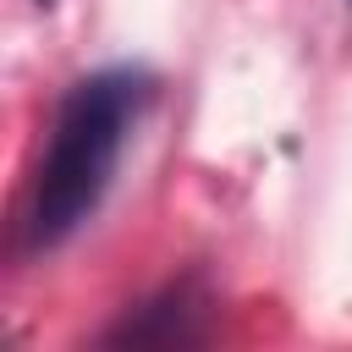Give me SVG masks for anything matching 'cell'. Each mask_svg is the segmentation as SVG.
<instances>
[{"label":"cell","mask_w":352,"mask_h":352,"mask_svg":"<svg viewBox=\"0 0 352 352\" xmlns=\"http://www.w3.org/2000/svg\"><path fill=\"white\" fill-rule=\"evenodd\" d=\"M143 99H148V82L138 72H94L60 99L50 148L38 160L28 214H22V242L33 253L66 242L99 209Z\"/></svg>","instance_id":"cell-1"},{"label":"cell","mask_w":352,"mask_h":352,"mask_svg":"<svg viewBox=\"0 0 352 352\" xmlns=\"http://www.w3.org/2000/svg\"><path fill=\"white\" fill-rule=\"evenodd\" d=\"M44 6H50V0H44Z\"/></svg>","instance_id":"cell-2"},{"label":"cell","mask_w":352,"mask_h":352,"mask_svg":"<svg viewBox=\"0 0 352 352\" xmlns=\"http://www.w3.org/2000/svg\"><path fill=\"white\" fill-rule=\"evenodd\" d=\"M346 6H352V0H346Z\"/></svg>","instance_id":"cell-3"}]
</instances>
